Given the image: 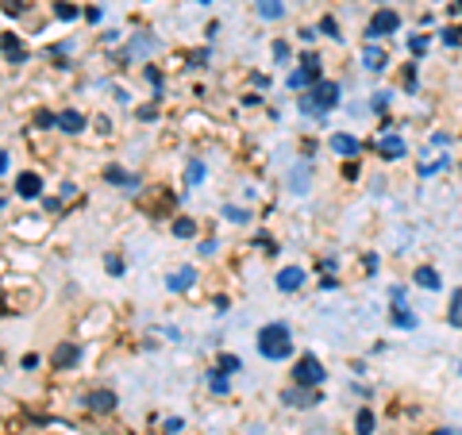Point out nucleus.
<instances>
[{
	"label": "nucleus",
	"mask_w": 462,
	"mask_h": 435,
	"mask_svg": "<svg viewBox=\"0 0 462 435\" xmlns=\"http://www.w3.org/2000/svg\"><path fill=\"white\" fill-rule=\"evenodd\" d=\"M439 39L447 43V47H459V43H462V27H443Z\"/></svg>",
	"instance_id": "cd10ccee"
},
{
	"label": "nucleus",
	"mask_w": 462,
	"mask_h": 435,
	"mask_svg": "<svg viewBox=\"0 0 462 435\" xmlns=\"http://www.w3.org/2000/svg\"><path fill=\"white\" fill-rule=\"evenodd\" d=\"M397 27H401V16L389 12V8H382V12H374V20H370L366 35H370V39H382V35H393Z\"/></svg>",
	"instance_id": "20e7f679"
},
{
	"label": "nucleus",
	"mask_w": 462,
	"mask_h": 435,
	"mask_svg": "<svg viewBox=\"0 0 462 435\" xmlns=\"http://www.w3.org/2000/svg\"><path fill=\"white\" fill-rule=\"evenodd\" d=\"M385 104H389V93H374V100H370V108H374V112H382Z\"/></svg>",
	"instance_id": "f704fd0d"
},
{
	"label": "nucleus",
	"mask_w": 462,
	"mask_h": 435,
	"mask_svg": "<svg viewBox=\"0 0 462 435\" xmlns=\"http://www.w3.org/2000/svg\"><path fill=\"white\" fill-rule=\"evenodd\" d=\"M312 81H320V62H316V54H305V66L289 74V89H305Z\"/></svg>",
	"instance_id": "39448f33"
},
{
	"label": "nucleus",
	"mask_w": 462,
	"mask_h": 435,
	"mask_svg": "<svg viewBox=\"0 0 462 435\" xmlns=\"http://www.w3.org/2000/svg\"><path fill=\"white\" fill-rule=\"evenodd\" d=\"M58 20H78V8L73 4H58Z\"/></svg>",
	"instance_id": "473e14b6"
},
{
	"label": "nucleus",
	"mask_w": 462,
	"mask_h": 435,
	"mask_svg": "<svg viewBox=\"0 0 462 435\" xmlns=\"http://www.w3.org/2000/svg\"><path fill=\"white\" fill-rule=\"evenodd\" d=\"M335 104H339V85H335V81H320L308 97H301V108H305V112H332Z\"/></svg>",
	"instance_id": "f03ea898"
},
{
	"label": "nucleus",
	"mask_w": 462,
	"mask_h": 435,
	"mask_svg": "<svg viewBox=\"0 0 462 435\" xmlns=\"http://www.w3.org/2000/svg\"><path fill=\"white\" fill-rule=\"evenodd\" d=\"M220 370H224V374H239V370H243V362H239L235 355H220Z\"/></svg>",
	"instance_id": "bb28decb"
},
{
	"label": "nucleus",
	"mask_w": 462,
	"mask_h": 435,
	"mask_svg": "<svg viewBox=\"0 0 462 435\" xmlns=\"http://www.w3.org/2000/svg\"><path fill=\"white\" fill-rule=\"evenodd\" d=\"M408 50H413V54H424V50H428V39H424V35H413V39H408Z\"/></svg>",
	"instance_id": "c756f323"
},
{
	"label": "nucleus",
	"mask_w": 462,
	"mask_h": 435,
	"mask_svg": "<svg viewBox=\"0 0 462 435\" xmlns=\"http://www.w3.org/2000/svg\"><path fill=\"white\" fill-rule=\"evenodd\" d=\"M324 362L316 355H305V358H297V366H293V381L297 386H305V389H312V386H324Z\"/></svg>",
	"instance_id": "7ed1b4c3"
},
{
	"label": "nucleus",
	"mask_w": 462,
	"mask_h": 435,
	"mask_svg": "<svg viewBox=\"0 0 462 435\" xmlns=\"http://www.w3.org/2000/svg\"><path fill=\"white\" fill-rule=\"evenodd\" d=\"M39 189H43L39 174H20V177H16V193L27 197V201H35V197H39Z\"/></svg>",
	"instance_id": "1a4fd4ad"
},
{
	"label": "nucleus",
	"mask_w": 462,
	"mask_h": 435,
	"mask_svg": "<svg viewBox=\"0 0 462 435\" xmlns=\"http://www.w3.org/2000/svg\"><path fill=\"white\" fill-rule=\"evenodd\" d=\"M451 324L462 328V289H454V297H451Z\"/></svg>",
	"instance_id": "a878e982"
},
{
	"label": "nucleus",
	"mask_w": 462,
	"mask_h": 435,
	"mask_svg": "<svg viewBox=\"0 0 462 435\" xmlns=\"http://www.w3.org/2000/svg\"><path fill=\"white\" fill-rule=\"evenodd\" d=\"M393 324H397V328H416V316H408V309H404V304H397Z\"/></svg>",
	"instance_id": "393cba45"
},
{
	"label": "nucleus",
	"mask_w": 462,
	"mask_h": 435,
	"mask_svg": "<svg viewBox=\"0 0 462 435\" xmlns=\"http://www.w3.org/2000/svg\"><path fill=\"white\" fill-rule=\"evenodd\" d=\"M208 386H212V393H227V377H224V370H212V374H208Z\"/></svg>",
	"instance_id": "b1692460"
},
{
	"label": "nucleus",
	"mask_w": 462,
	"mask_h": 435,
	"mask_svg": "<svg viewBox=\"0 0 462 435\" xmlns=\"http://www.w3.org/2000/svg\"><path fill=\"white\" fill-rule=\"evenodd\" d=\"M258 355L270 358V362H281V358L293 355V331H289V324H266L262 331H258Z\"/></svg>",
	"instance_id": "f257e3e1"
},
{
	"label": "nucleus",
	"mask_w": 462,
	"mask_h": 435,
	"mask_svg": "<svg viewBox=\"0 0 462 435\" xmlns=\"http://www.w3.org/2000/svg\"><path fill=\"white\" fill-rule=\"evenodd\" d=\"M58 127H62V131H69V135H78L81 127H85V116H81L78 108H66V112L58 116Z\"/></svg>",
	"instance_id": "f8f14e48"
},
{
	"label": "nucleus",
	"mask_w": 462,
	"mask_h": 435,
	"mask_svg": "<svg viewBox=\"0 0 462 435\" xmlns=\"http://www.w3.org/2000/svg\"><path fill=\"white\" fill-rule=\"evenodd\" d=\"M258 16L262 20H281L286 8H281V0H258Z\"/></svg>",
	"instance_id": "2eb2a0df"
},
{
	"label": "nucleus",
	"mask_w": 462,
	"mask_h": 435,
	"mask_svg": "<svg viewBox=\"0 0 462 435\" xmlns=\"http://www.w3.org/2000/svg\"><path fill=\"white\" fill-rule=\"evenodd\" d=\"M147 50H154V43H150V39H135V43H131V54H147Z\"/></svg>",
	"instance_id": "7c9ffc66"
},
{
	"label": "nucleus",
	"mask_w": 462,
	"mask_h": 435,
	"mask_svg": "<svg viewBox=\"0 0 462 435\" xmlns=\"http://www.w3.org/2000/svg\"><path fill=\"white\" fill-rule=\"evenodd\" d=\"M354 427H358V435H370V432H374V412H370V408H358Z\"/></svg>",
	"instance_id": "412c9836"
},
{
	"label": "nucleus",
	"mask_w": 462,
	"mask_h": 435,
	"mask_svg": "<svg viewBox=\"0 0 462 435\" xmlns=\"http://www.w3.org/2000/svg\"><path fill=\"white\" fill-rule=\"evenodd\" d=\"M274 58H277V62L289 58V47H286V43H274Z\"/></svg>",
	"instance_id": "c9c22d12"
},
{
	"label": "nucleus",
	"mask_w": 462,
	"mask_h": 435,
	"mask_svg": "<svg viewBox=\"0 0 462 435\" xmlns=\"http://www.w3.org/2000/svg\"><path fill=\"white\" fill-rule=\"evenodd\" d=\"M362 66L370 69V74H378V69H385V66H389V54H385L382 47H374V43H370V47L362 50Z\"/></svg>",
	"instance_id": "0eeeda50"
},
{
	"label": "nucleus",
	"mask_w": 462,
	"mask_h": 435,
	"mask_svg": "<svg viewBox=\"0 0 462 435\" xmlns=\"http://www.w3.org/2000/svg\"><path fill=\"white\" fill-rule=\"evenodd\" d=\"M174 235H177V239H193V235H197V223H193V220H177Z\"/></svg>",
	"instance_id": "5701e85b"
},
{
	"label": "nucleus",
	"mask_w": 462,
	"mask_h": 435,
	"mask_svg": "<svg viewBox=\"0 0 462 435\" xmlns=\"http://www.w3.org/2000/svg\"><path fill=\"white\" fill-rule=\"evenodd\" d=\"M185 181H189V185H200V181H205V162H200V158H193V162H189Z\"/></svg>",
	"instance_id": "4be33fe9"
},
{
	"label": "nucleus",
	"mask_w": 462,
	"mask_h": 435,
	"mask_svg": "<svg viewBox=\"0 0 462 435\" xmlns=\"http://www.w3.org/2000/svg\"><path fill=\"white\" fill-rule=\"evenodd\" d=\"M4 58H8L12 66H16V62H23V58H27V54H23V47H20V39H16V35H4Z\"/></svg>",
	"instance_id": "dca6fc26"
},
{
	"label": "nucleus",
	"mask_w": 462,
	"mask_h": 435,
	"mask_svg": "<svg viewBox=\"0 0 462 435\" xmlns=\"http://www.w3.org/2000/svg\"><path fill=\"white\" fill-rule=\"evenodd\" d=\"M332 150H335V155H343V158H354V155H358V139L339 131V135H332Z\"/></svg>",
	"instance_id": "9d476101"
},
{
	"label": "nucleus",
	"mask_w": 462,
	"mask_h": 435,
	"mask_svg": "<svg viewBox=\"0 0 462 435\" xmlns=\"http://www.w3.org/2000/svg\"><path fill=\"white\" fill-rule=\"evenodd\" d=\"M301 281H305V270H301V266H286V270L277 274V289L293 293V289H301Z\"/></svg>",
	"instance_id": "423d86ee"
},
{
	"label": "nucleus",
	"mask_w": 462,
	"mask_h": 435,
	"mask_svg": "<svg viewBox=\"0 0 462 435\" xmlns=\"http://www.w3.org/2000/svg\"><path fill=\"white\" fill-rule=\"evenodd\" d=\"M104 177H108V181H116V185H124V189H135V185H139V177L124 174L119 166H108V170H104Z\"/></svg>",
	"instance_id": "f3484780"
},
{
	"label": "nucleus",
	"mask_w": 462,
	"mask_h": 435,
	"mask_svg": "<svg viewBox=\"0 0 462 435\" xmlns=\"http://www.w3.org/2000/svg\"><path fill=\"white\" fill-rule=\"evenodd\" d=\"M404 155V139L401 135H382V158H401Z\"/></svg>",
	"instance_id": "4468645a"
},
{
	"label": "nucleus",
	"mask_w": 462,
	"mask_h": 435,
	"mask_svg": "<svg viewBox=\"0 0 462 435\" xmlns=\"http://www.w3.org/2000/svg\"><path fill=\"white\" fill-rule=\"evenodd\" d=\"M224 216H227L231 223H243V220H246V212H243V208H231V204L224 208Z\"/></svg>",
	"instance_id": "2f4dec72"
},
{
	"label": "nucleus",
	"mask_w": 462,
	"mask_h": 435,
	"mask_svg": "<svg viewBox=\"0 0 462 435\" xmlns=\"http://www.w3.org/2000/svg\"><path fill=\"white\" fill-rule=\"evenodd\" d=\"M289 185H293V193H308V166H297L289 174Z\"/></svg>",
	"instance_id": "aec40b11"
},
{
	"label": "nucleus",
	"mask_w": 462,
	"mask_h": 435,
	"mask_svg": "<svg viewBox=\"0 0 462 435\" xmlns=\"http://www.w3.org/2000/svg\"><path fill=\"white\" fill-rule=\"evenodd\" d=\"M416 285H424V289H439V274H435L432 266H420V270H416Z\"/></svg>",
	"instance_id": "6ab92c4d"
},
{
	"label": "nucleus",
	"mask_w": 462,
	"mask_h": 435,
	"mask_svg": "<svg viewBox=\"0 0 462 435\" xmlns=\"http://www.w3.org/2000/svg\"><path fill=\"white\" fill-rule=\"evenodd\" d=\"M286 405L312 408V405H316V397H312V393H301V389H286Z\"/></svg>",
	"instance_id": "a211bd4d"
},
{
	"label": "nucleus",
	"mask_w": 462,
	"mask_h": 435,
	"mask_svg": "<svg viewBox=\"0 0 462 435\" xmlns=\"http://www.w3.org/2000/svg\"><path fill=\"white\" fill-rule=\"evenodd\" d=\"M443 166H447V158H439V162H424V166H420V174L428 177V174H435V170H443Z\"/></svg>",
	"instance_id": "72a5a7b5"
},
{
	"label": "nucleus",
	"mask_w": 462,
	"mask_h": 435,
	"mask_svg": "<svg viewBox=\"0 0 462 435\" xmlns=\"http://www.w3.org/2000/svg\"><path fill=\"white\" fill-rule=\"evenodd\" d=\"M193 278H197V274H193V266H181L177 274H170V278H166V289L170 293H185L189 285H193Z\"/></svg>",
	"instance_id": "6e6552de"
},
{
	"label": "nucleus",
	"mask_w": 462,
	"mask_h": 435,
	"mask_svg": "<svg viewBox=\"0 0 462 435\" xmlns=\"http://www.w3.org/2000/svg\"><path fill=\"white\" fill-rule=\"evenodd\" d=\"M78 355H81V350H78V343H62V347L54 350V366H62V370H66V366H73V362H78Z\"/></svg>",
	"instance_id": "ddd939ff"
},
{
	"label": "nucleus",
	"mask_w": 462,
	"mask_h": 435,
	"mask_svg": "<svg viewBox=\"0 0 462 435\" xmlns=\"http://www.w3.org/2000/svg\"><path fill=\"white\" fill-rule=\"evenodd\" d=\"M320 31H324L327 39H339V27H335V20H332V16H324V23H320Z\"/></svg>",
	"instance_id": "c85d7f7f"
},
{
	"label": "nucleus",
	"mask_w": 462,
	"mask_h": 435,
	"mask_svg": "<svg viewBox=\"0 0 462 435\" xmlns=\"http://www.w3.org/2000/svg\"><path fill=\"white\" fill-rule=\"evenodd\" d=\"M85 405L97 408V412H112V408H116V393H104V389H97V393L85 397Z\"/></svg>",
	"instance_id": "9b49d317"
}]
</instances>
